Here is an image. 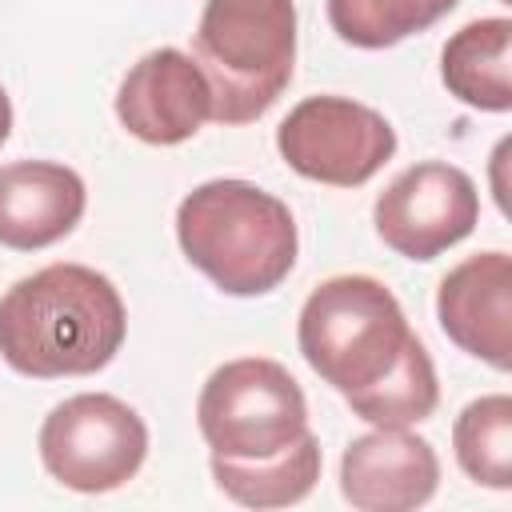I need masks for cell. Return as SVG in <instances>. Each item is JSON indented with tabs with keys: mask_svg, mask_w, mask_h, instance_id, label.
<instances>
[{
	"mask_svg": "<svg viewBox=\"0 0 512 512\" xmlns=\"http://www.w3.org/2000/svg\"><path fill=\"white\" fill-rule=\"evenodd\" d=\"M116 284L84 264H48L0 296V356L32 380L92 376L124 344Z\"/></svg>",
	"mask_w": 512,
	"mask_h": 512,
	"instance_id": "obj_1",
	"label": "cell"
},
{
	"mask_svg": "<svg viewBox=\"0 0 512 512\" xmlns=\"http://www.w3.org/2000/svg\"><path fill=\"white\" fill-rule=\"evenodd\" d=\"M176 240L196 272L228 296H264L296 264L288 204L248 180H208L176 208Z\"/></svg>",
	"mask_w": 512,
	"mask_h": 512,
	"instance_id": "obj_2",
	"label": "cell"
},
{
	"mask_svg": "<svg viewBox=\"0 0 512 512\" xmlns=\"http://www.w3.org/2000/svg\"><path fill=\"white\" fill-rule=\"evenodd\" d=\"M196 64L212 88L216 124L264 116L296 68L292 0H208L196 24Z\"/></svg>",
	"mask_w": 512,
	"mask_h": 512,
	"instance_id": "obj_3",
	"label": "cell"
},
{
	"mask_svg": "<svg viewBox=\"0 0 512 512\" xmlns=\"http://www.w3.org/2000/svg\"><path fill=\"white\" fill-rule=\"evenodd\" d=\"M412 336L416 332L408 328L400 300L376 276L360 272L332 276L312 288L296 324L308 368L340 396L376 384Z\"/></svg>",
	"mask_w": 512,
	"mask_h": 512,
	"instance_id": "obj_4",
	"label": "cell"
},
{
	"mask_svg": "<svg viewBox=\"0 0 512 512\" xmlns=\"http://www.w3.org/2000/svg\"><path fill=\"white\" fill-rule=\"evenodd\" d=\"M196 424L212 456L256 460L296 444L308 432V400L284 364L240 356L204 380Z\"/></svg>",
	"mask_w": 512,
	"mask_h": 512,
	"instance_id": "obj_5",
	"label": "cell"
},
{
	"mask_svg": "<svg viewBox=\"0 0 512 512\" xmlns=\"http://www.w3.org/2000/svg\"><path fill=\"white\" fill-rule=\"evenodd\" d=\"M144 456V420L108 392L68 396L40 424V460L48 476L72 492H112L140 472Z\"/></svg>",
	"mask_w": 512,
	"mask_h": 512,
	"instance_id": "obj_6",
	"label": "cell"
},
{
	"mask_svg": "<svg viewBox=\"0 0 512 512\" xmlns=\"http://www.w3.org/2000/svg\"><path fill=\"white\" fill-rule=\"evenodd\" d=\"M284 164L316 184L360 188L396 152L392 124L348 96H308L276 128Z\"/></svg>",
	"mask_w": 512,
	"mask_h": 512,
	"instance_id": "obj_7",
	"label": "cell"
},
{
	"mask_svg": "<svg viewBox=\"0 0 512 512\" xmlns=\"http://www.w3.org/2000/svg\"><path fill=\"white\" fill-rule=\"evenodd\" d=\"M480 220V192L472 176L444 160H424L404 168L372 208L376 236L408 256L436 260L452 244H460Z\"/></svg>",
	"mask_w": 512,
	"mask_h": 512,
	"instance_id": "obj_8",
	"label": "cell"
},
{
	"mask_svg": "<svg viewBox=\"0 0 512 512\" xmlns=\"http://www.w3.org/2000/svg\"><path fill=\"white\" fill-rule=\"evenodd\" d=\"M116 116L144 144H184L212 120V88L188 52L156 48L120 80Z\"/></svg>",
	"mask_w": 512,
	"mask_h": 512,
	"instance_id": "obj_9",
	"label": "cell"
},
{
	"mask_svg": "<svg viewBox=\"0 0 512 512\" xmlns=\"http://www.w3.org/2000/svg\"><path fill=\"white\" fill-rule=\"evenodd\" d=\"M436 320L444 336L508 372L512 364V260L508 252H476L456 264L436 288Z\"/></svg>",
	"mask_w": 512,
	"mask_h": 512,
	"instance_id": "obj_10",
	"label": "cell"
},
{
	"mask_svg": "<svg viewBox=\"0 0 512 512\" xmlns=\"http://www.w3.org/2000/svg\"><path fill=\"white\" fill-rule=\"evenodd\" d=\"M440 460L408 428H372L344 448L340 492L360 512H408L432 500Z\"/></svg>",
	"mask_w": 512,
	"mask_h": 512,
	"instance_id": "obj_11",
	"label": "cell"
},
{
	"mask_svg": "<svg viewBox=\"0 0 512 512\" xmlns=\"http://www.w3.org/2000/svg\"><path fill=\"white\" fill-rule=\"evenodd\" d=\"M88 192L68 164L12 160L0 168V244L36 252L64 240L84 216Z\"/></svg>",
	"mask_w": 512,
	"mask_h": 512,
	"instance_id": "obj_12",
	"label": "cell"
},
{
	"mask_svg": "<svg viewBox=\"0 0 512 512\" xmlns=\"http://www.w3.org/2000/svg\"><path fill=\"white\" fill-rule=\"evenodd\" d=\"M512 20L488 16L464 24L440 52V76L456 100L480 112L512 108Z\"/></svg>",
	"mask_w": 512,
	"mask_h": 512,
	"instance_id": "obj_13",
	"label": "cell"
},
{
	"mask_svg": "<svg viewBox=\"0 0 512 512\" xmlns=\"http://www.w3.org/2000/svg\"><path fill=\"white\" fill-rule=\"evenodd\" d=\"M212 480L220 492L244 508H288L300 504L320 480V440L304 432L296 444L256 456V460H228L212 456Z\"/></svg>",
	"mask_w": 512,
	"mask_h": 512,
	"instance_id": "obj_14",
	"label": "cell"
},
{
	"mask_svg": "<svg viewBox=\"0 0 512 512\" xmlns=\"http://www.w3.org/2000/svg\"><path fill=\"white\" fill-rule=\"evenodd\" d=\"M344 400L372 428H408V424L428 420L440 404V384H436V368H432L428 348L412 336L404 344L400 360L376 384H368Z\"/></svg>",
	"mask_w": 512,
	"mask_h": 512,
	"instance_id": "obj_15",
	"label": "cell"
},
{
	"mask_svg": "<svg viewBox=\"0 0 512 512\" xmlns=\"http://www.w3.org/2000/svg\"><path fill=\"white\" fill-rule=\"evenodd\" d=\"M452 448L468 480L508 492L512 488V400L504 392L464 404L452 424Z\"/></svg>",
	"mask_w": 512,
	"mask_h": 512,
	"instance_id": "obj_16",
	"label": "cell"
},
{
	"mask_svg": "<svg viewBox=\"0 0 512 512\" xmlns=\"http://www.w3.org/2000/svg\"><path fill=\"white\" fill-rule=\"evenodd\" d=\"M460 0H328L332 32L352 48H392L440 16H448Z\"/></svg>",
	"mask_w": 512,
	"mask_h": 512,
	"instance_id": "obj_17",
	"label": "cell"
},
{
	"mask_svg": "<svg viewBox=\"0 0 512 512\" xmlns=\"http://www.w3.org/2000/svg\"><path fill=\"white\" fill-rule=\"evenodd\" d=\"M8 132H12V100H8V92L0 88V144L8 140Z\"/></svg>",
	"mask_w": 512,
	"mask_h": 512,
	"instance_id": "obj_18",
	"label": "cell"
}]
</instances>
